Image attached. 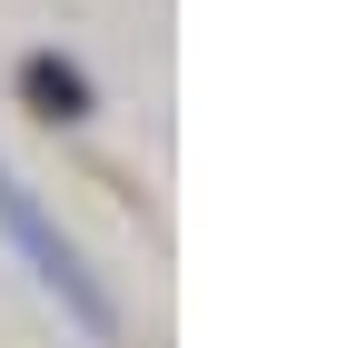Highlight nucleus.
<instances>
[{
    "instance_id": "obj_1",
    "label": "nucleus",
    "mask_w": 357,
    "mask_h": 348,
    "mask_svg": "<svg viewBox=\"0 0 357 348\" xmlns=\"http://www.w3.org/2000/svg\"><path fill=\"white\" fill-rule=\"evenodd\" d=\"M0 239L20 249V269H30L40 289L60 298V319H70L79 338H100V348L119 338V309H109V289L89 279V259H79V249L60 239V219H50V209H40V199H30V189L10 180V159H0Z\"/></svg>"
},
{
    "instance_id": "obj_2",
    "label": "nucleus",
    "mask_w": 357,
    "mask_h": 348,
    "mask_svg": "<svg viewBox=\"0 0 357 348\" xmlns=\"http://www.w3.org/2000/svg\"><path fill=\"white\" fill-rule=\"evenodd\" d=\"M20 90L50 110V119H89V80H79V70H60V60H30V70H20Z\"/></svg>"
}]
</instances>
